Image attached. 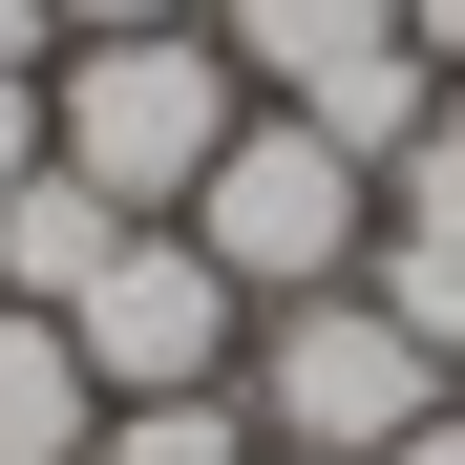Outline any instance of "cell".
Returning a JSON list of instances; mask_svg holds the SVG:
<instances>
[{
    "instance_id": "3",
    "label": "cell",
    "mask_w": 465,
    "mask_h": 465,
    "mask_svg": "<svg viewBox=\"0 0 465 465\" xmlns=\"http://www.w3.org/2000/svg\"><path fill=\"white\" fill-rule=\"evenodd\" d=\"M232 423H254L275 465H381L402 423H444V360L339 275V296H275V318L232 339Z\"/></svg>"
},
{
    "instance_id": "7",
    "label": "cell",
    "mask_w": 465,
    "mask_h": 465,
    "mask_svg": "<svg viewBox=\"0 0 465 465\" xmlns=\"http://www.w3.org/2000/svg\"><path fill=\"white\" fill-rule=\"evenodd\" d=\"M85 444H106V381H85V339L0 296V465H85Z\"/></svg>"
},
{
    "instance_id": "14",
    "label": "cell",
    "mask_w": 465,
    "mask_h": 465,
    "mask_svg": "<svg viewBox=\"0 0 465 465\" xmlns=\"http://www.w3.org/2000/svg\"><path fill=\"white\" fill-rule=\"evenodd\" d=\"M381 465H465V402H444V423H402V444H381Z\"/></svg>"
},
{
    "instance_id": "2",
    "label": "cell",
    "mask_w": 465,
    "mask_h": 465,
    "mask_svg": "<svg viewBox=\"0 0 465 465\" xmlns=\"http://www.w3.org/2000/svg\"><path fill=\"white\" fill-rule=\"evenodd\" d=\"M170 232H191L232 296H254V318H275V296H339V275L381 254V170H360L318 106H254V127L212 148V191H191Z\"/></svg>"
},
{
    "instance_id": "13",
    "label": "cell",
    "mask_w": 465,
    "mask_h": 465,
    "mask_svg": "<svg viewBox=\"0 0 465 465\" xmlns=\"http://www.w3.org/2000/svg\"><path fill=\"white\" fill-rule=\"evenodd\" d=\"M402 43H423V85H465V0H402Z\"/></svg>"
},
{
    "instance_id": "12",
    "label": "cell",
    "mask_w": 465,
    "mask_h": 465,
    "mask_svg": "<svg viewBox=\"0 0 465 465\" xmlns=\"http://www.w3.org/2000/svg\"><path fill=\"white\" fill-rule=\"evenodd\" d=\"M0 64L43 85V64H64V0H0Z\"/></svg>"
},
{
    "instance_id": "11",
    "label": "cell",
    "mask_w": 465,
    "mask_h": 465,
    "mask_svg": "<svg viewBox=\"0 0 465 465\" xmlns=\"http://www.w3.org/2000/svg\"><path fill=\"white\" fill-rule=\"evenodd\" d=\"M22 170H43V85L0 64V191H22Z\"/></svg>"
},
{
    "instance_id": "8",
    "label": "cell",
    "mask_w": 465,
    "mask_h": 465,
    "mask_svg": "<svg viewBox=\"0 0 465 465\" xmlns=\"http://www.w3.org/2000/svg\"><path fill=\"white\" fill-rule=\"evenodd\" d=\"M381 212H402V254H465V85L402 127V170H381Z\"/></svg>"
},
{
    "instance_id": "10",
    "label": "cell",
    "mask_w": 465,
    "mask_h": 465,
    "mask_svg": "<svg viewBox=\"0 0 465 465\" xmlns=\"http://www.w3.org/2000/svg\"><path fill=\"white\" fill-rule=\"evenodd\" d=\"M148 22H212V0H64V43H148Z\"/></svg>"
},
{
    "instance_id": "5",
    "label": "cell",
    "mask_w": 465,
    "mask_h": 465,
    "mask_svg": "<svg viewBox=\"0 0 465 465\" xmlns=\"http://www.w3.org/2000/svg\"><path fill=\"white\" fill-rule=\"evenodd\" d=\"M402 43V0H212V64L254 106H318V85H360V64Z\"/></svg>"
},
{
    "instance_id": "9",
    "label": "cell",
    "mask_w": 465,
    "mask_h": 465,
    "mask_svg": "<svg viewBox=\"0 0 465 465\" xmlns=\"http://www.w3.org/2000/svg\"><path fill=\"white\" fill-rule=\"evenodd\" d=\"M85 465H275L254 423H232V381H212V402H106V444Z\"/></svg>"
},
{
    "instance_id": "6",
    "label": "cell",
    "mask_w": 465,
    "mask_h": 465,
    "mask_svg": "<svg viewBox=\"0 0 465 465\" xmlns=\"http://www.w3.org/2000/svg\"><path fill=\"white\" fill-rule=\"evenodd\" d=\"M127 232L148 212H106L85 170H22V191H0V296H22V318H85V275L127 254Z\"/></svg>"
},
{
    "instance_id": "1",
    "label": "cell",
    "mask_w": 465,
    "mask_h": 465,
    "mask_svg": "<svg viewBox=\"0 0 465 465\" xmlns=\"http://www.w3.org/2000/svg\"><path fill=\"white\" fill-rule=\"evenodd\" d=\"M232 127H254V85L212 64V22H148V43H64V64H43V170H85L106 212H191Z\"/></svg>"
},
{
    "instance_id": "4",
    "label": "cell",
    "mask_w": 465,
    "mask_h": 465,
    "mask_svg": "<svg viewBox=\"0 0 465 465\" xmlns=\"http://www.w3.org/2000/svg\"><path fill=\"white\" fill-rule=\"evenodd\" d=\"M64 339H85V381H106V402H212V381H232V339H254V296H232L191 232L148 212L127 254L85 275V318H64Z\"/></svg>"
}]
</instances>
